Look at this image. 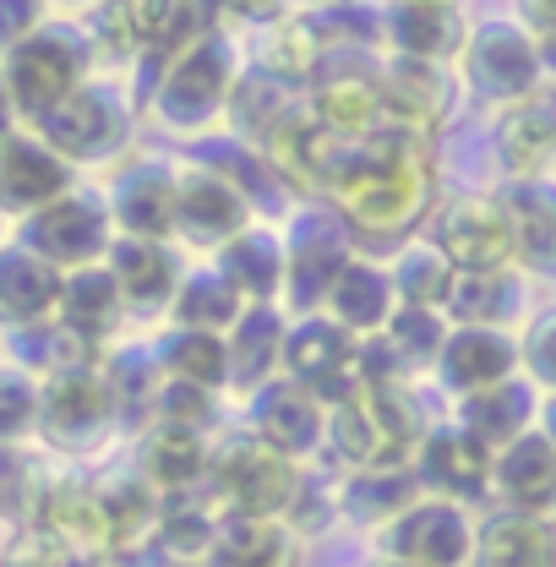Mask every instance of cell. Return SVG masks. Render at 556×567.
Masks as SVG:
<instances>
[{
  "mask_svg": "<svg viewBox=\"0 0 556 567\" xmlns=\"http://www.w3.org/2000/svg\"><path fill=\"white\" fill-rule=\"evenodd\" d=\"M11 132H22V121H17V110H11V93H6V76H0V142L11 137Z\"/></svg>",
  "mask_w": 556,
  "mask_h": 567,
  "instance_id": "53",
  "label": "cell"
},
{
  "mask_svg": "<svg viewBox=\"0 0 556 567\" xmlns=\"http://www.w3.org/2000/svg\"><path fill=\"white\" fill-rule=\"evenodd\" d=\"M208 6H213V22H218L224 33H229V28H251V33H257V28H268V22H278V17L289 11L284 0H208Z\"/></svg>",
  "mask_w": 556,
  "mask_h": 567,
  "instance_id": "51",
  "label": "cell"
},
{
  "mask_svg": "<svg viewBox=\"0 0 556 567\" xmlns=\"http://www.w3.org/2000/svg\"><path fill=\"white\" fill-rule=\"evenodd\" d=\"M257 224V208L203 164H181V186H175V240L192 251L218 257L240 229Z\"/></svg>",
  "mask_w": 556,
  "mask_h": 567,
  "instance_id": "13",
  "label": "cell"
},
{
  "mask_svg": "<svg viewBox=\"0 0 556 567\" xmlns=\"http://www.w3.org/2000/svg\"><path fill=\"white\" fill-rule=\"evenodd\" d=\"M420 502V481L410 464H382V470H354V481L344 486V513L360 524H393L404 507Z\"/></svg>",
  "mask_w": 556,
  "mask_h": 567,
  "instance_id": "43",
  "label": "cell"
},
{
  "mask_svg": "<svg viewBox=\"0 0 556 567\" xmlns=\"http://www.w3.org/2000/svg\"><path fill=\"white\" fill-rule=\"evenodd\" d=\"M459 425L486 442L491 453H502L507 442H518L524 431H535V388L524 377H507L496 388H481L470 399H459Z\"/></svg>",
  "mask_w": 556,
  "mask_h": 567,
  "instance_id": "37",
  "label": "cell"
},
{
  "mask_svg": "<svg viewBox=\"0 0 556 567\" xmlns=\"http://www.w3.org/2000/svg\"><path fill=\"white\" fill-rule=\"evenodd\" d=\"M6 224H11V218H6V213H0V246H6Z\"/></svg>",
  "mask_w": 556,
  "mask_h": 567,
  "instance_id": "58",
  "label": "cell"
},
{
  "mask_svg": "<svg viewBox=\"0 0 556 567\" xmlns=\"http://www.w3.org/2000/svg\"><path fill=\"white\" fill-rule=\"evenodd\" d=\"M518 22L540 39V33H556V0H518Z\"/></svg>",
  "mask_w": 556,
  "mask_h": 567,
  "instance_id": "52",
  "label": "cell"
},
{
  "mask_svg": "<svg viewBox=\"0 0 556 567\" xmlns=\"http://www.w3.org/2000/svg\"><path fill=\"white\" fill-rule=\"evenodd\" d=\"M453 66H459V82L491 110H513V104L546 93L540 39L518 17H491L481 28H470Z\"/></svg>",
  "mask_w": 556,
  "mask_h": 567,
  "instance_id": "4",
  "label": "cell"
},
{
  "mask_svg": "<svg viewBox=\"0 0 556 567\" xmlns=\"http://www.w3.org/2000/svg\"><path fill=\"white\" fill-rule=\"evenodd\" d=\"M529 311V295H524V274L518 268H502V274H459L442 317L453 328H496V333H513Z\"/></svg>",
  "mask_w": 556,
  "mask_h": 567,
  "instance_id": "30",
  "label": "cell"
},
{
  "mask_svg": "<svg viewBox=\"0 0 556 567\" xmlns=\"http://www.w3.org/2000/svg\"><path fill=\"white\" fill-rule=\"evenodd\" d=\"M447 333H453V322H447L442 311L399 306V311H393V322L382 328V344H388L393 360L404 365V377H415V371H425V365H436V360H442Z\"/></svg>",
  "mask_w": 556,
  "mask_h": 567,
  "instance_id": "47",
  "label": "cell"
},
{
  "mask_svg": "<svg viewBox=\"0 0 556 567\" xmlns=\"http://www.w3.org/2000/svg\"><path fill=\"white\" fill-rule=\"evenodd\" d=\"M240 311H246V300L235 295V284L224 279L218 268H192L181 289H175V300H169V328H197V333H229L235 322H240Z\"/></svg>",
  "mask_w": 556,
  "mask_h": 567,
  "instance_id": "40",
  "label": "cell"
},
{
  "mask_svg": "<svg viewBox=\"0 0 556 567\" xmlns=\"http://www.w3.org/2000/svg\"><path fill=\"white\" fill-rule=\"evenodd\" d=\"M518 371L556 393V306L524 322V333H518Z\"/></svg>",
  "mask_w": 556,
  "mask_h": 567,
  "instance_id": "49",
  "label": "cell"
},
{
  "mask_svg": "<svg viewBox=\"0 0 556 567\" xmlns=\"http://www.w3.org/2000/svg\"><path fill=\"white\" fill-rule=\"evenodd\" d=\"M213 268L235 284V295H240L246 306H278V300H284V284H289L284 229L257 218L251 229H240V235L213 257Z\"/></svg>",
  "mask_w": 556,
  "mask_h": 567,
  "instance_id": "24",
  "label": "cell"
},
{
  "mask_svg": "<svg viewBox=\"0 0 556 567\" xmlns=\"http://www.w3.org/2000/svg\"><path fill=\"white\" fill-rule=\"evenodd\" d=\"M322 311H328L339 328H349L354 339H377V333L393 322V311H399L393 274H388L382 262H371V257H354L344 274L333 279L328 300H322Z\"/></svg>",
  "mask_w": 556,
  "mask_h": 567,
  "instance_id": "29",
  "label": "cell"
},
{
  "mask_svg": "<svg viewBox=\"0 0 556 567\" xmlns=\"http://www.w3.org/2000/svg\"><path fill=\"white\" fill-rule=\"evenodd\" d=\"M110 279L121 284V300L132 317H153V311H169L175 289L186 279L181 257L169 240H137V235H115L110 257H104Z\"/></svg>",
  "mask_w": 556,
  "mask_h": 567,
  "instance_id": "23",
  "label": "cell"
},
{
  "mask_svg": "<svg viewBox=\"0 0 556 567\" xmlns=\"http://www.w3.org/2000/svg\"><path fill=\"white\" fill-rule=\"evenodd\" d=\"M354 354H360V339L339 328L328 311H311V317H295L284 333V377L300 382L306 393H317L322 404H339L344 393L360 388Z\"/></svg>",
  "mask_w": 556,
  "mask_h": 567,
  "instance_id": "12",
  "label": "cell"
},
{
  "mask_svg": "<svg viewBox=\"0 0 556 567\" xmlns=\"http://www.w3.org/2000/svg\"><path fill=\"white\" fill-rule=\"evenodd\" d=\"M328 208H339L354 235H382V240L410 235L431 208V153L420 142L393 137L344 142Z\"/></svg>",
  "mask_w": 556,
  "mask_h": 567,
  "instance_id": "1",
  "label": "cell"
},
{
  "mask_svg": "<svg viewBox=\"0 0 556 567\" xmlns=\"http://www.w3.org/2000/svg\"><path fill=\"white\" fill-rule=\"evenodd\" d=\"M39 399H44V382H33L17 365H0V442L39 436Z\"/></svg>",
  "mask_w": 556,
  "mask_h": 567,
  "instance_id": "48",
  "label": "cell"
},
{
  "mask_svg": "<svg viewBox=\"0 0 556 567\" xmlns=\"http://www.w3.org/2000/svg\"><path fill=\"white\" fill-rule=\"evenodd\" d=\"M50 22V0H0V61Z\"/></svg>",
  "mask_w": 556,
  "mask_h": 567,
  "instance_id": "50",
  "label": "cell"
},
{
  "mask_svg": "<svg viewBox=\"0 0 556 567\" xmlns=\"http://www.w3.org/2000/svg\"><path fill=\"white\" fill-rule=\"evenodd\" d=\"M513 371H518V339L513 333H496V328H453L447 344H442V360H436V377L459 399L507 382Z\"/></svg>",
  "mask_w": 556,
  "mask_h": 567,
  "instance_id": "28",
  "label": "cell"
},
{
  "mask_svg": "<svg viewBox=\"0 0 556 567\" xmlns=\"http://www.w3.org/2000/svg\"><path fill=\"white\" fill-rule=\"evenodd\" d=\"M289 11H322V6H339V0H284Z\"/></svg>",
  "mask_w": 556,
  "mask_h": 567,
  "instance_id": "55",
  "label": "cell"
},
{
  "mask_svg": "<svg viewBox=\"0 0 556 567\" xmlns=\"http://www.w3.org/2000/svg\"><path fill=\"white\" fill-rule=\"evenodd\" d=\"M39 529H50L55 540H66L76 557H104L110 551V513L99 486L82 481H50V492L39 502Z\"/></svg>",
  "mask_w": 556,
  "mask_h": 567,
  "instance_id": "33",
  "label": "cell"
},
{
  "mask_svg": "<svg viewBox=\"0 0 556 567\" xmlns=\"http://www.w3.org/2000/svg\"><path fill=\"white\" fill-rule=\"evenodd\" d=\"M115 425H121V410H115V393H110L99 365H82V371H66V377L44 382L39 436L55 453H93V447H104V436Z\"/></svg>",
  "mask_w": 556,
  "mask_h": 567,
  "instance_id": "10",
  "label": "cell"
},
{
  "mask_svg": "<svg viewBox=\"0 0 556 567\" xmlns=\"http://www.w3.org/2000/svg\"><path fill=\"white\" fill-rule=\"evenodd\" d=\"M175 186H181V169L164 164V158H132V164H121V175L104 192L110 218H115V235L175 240Z\"/></svg>",
  "mask_w": 556,
  "mask_h": 567,
  "instance_id": "17",
  "label": "cell"
},
{
  "mask_svg": "<svg viewBox=\"0 0 556 567\" xmlns=\"http://www.w3.org/2000/svg\"><path fill=\"white\" fill-rule=\"evenodd\" d=\"M50 6H76V11H87L93 0H50Z\"/></svg>",
  "mask_w": 556,
  "mask_h": 567,
  "instance_id": "57",
  "label": "cell"
},
{
  "mask_svg": "<svg viewBox=\"0 0 556 567\" xmlns=\"http://www.w3.org/2000/svg\"><path fill=\"white\" fill-rule=\"evenodd\" d=\"M208 567H300V535L284 518H218Z\"/></svg>",
  "mask_w": 556,
  "mask_h": 567,
  "instance_id": "38",
  "label": "cell"
},
{
  "mask_svg": "<svg viewBox=\"0 0 556 567\" xmlns=\"http://www.w3.org/2000/svg\"><path fill=\"white\" fill-rule=\"evenodd\" d=\"M540 66L546 76H556V33H540Z\"/></svg>",
  "mask_w": 556,
  "mask_h": 567,
  "instance_id": "54",
  "label": "cell"
},
{
  "mask_svg": "<svg viewBox=\"0 0 556 567\" xmlns=\"http://www.w3.org/2000/svg\"><path fill=\"white\" fill-rule=\"evenodd\" d=\"M213 28L208 0H137V33H142V61H137V99L147 104L158 71L175 55H186L192 44H203Z\"/></svg>",
  "mask_w": 556,
  "mask_h": 567,
  "instance_id": "21",
  "label": "cell"
},
{
  "mask_svg": "<svg viewBox=\"0 0 556 567\" xmlns=\"http://www.w3.org/2000/svg\"><path fill=\"white\" fill-rule=\"evenodd\" d=\"M208 481L235 518H284L289 502H295V486H300L295 458L274 453V447L257 442V436L224 442V447L213 453Z\"/></svg>",
  "mask_w": 556,
  "mask_h": 567,
  "instance_id": "8",
  "label": "cell"
},
{
  "mask_svg": "<svg viewBox=\"0 0 556 567\" xmlns=\"http://www.w3.org/2000/svg\"><path fill=\"white\" fill-rule=\"evenodd\" d=\"M491 492L513 513H552L556 507V442L546 431H524L491 464Z\"/></svg>",
  "mask_w": 556,
  "mask_h": 567,
  "instance_id": "25",
  "label": "cell"
},
{
  "mask_svg": "<svg viewBox=\"0 0 556 567\" xmlns=\"http://www.w3.org/2000/svg\"><path fill=\"white\" fill-rule=\"evenodd\" d=\"M459 274H502L513 268V229L507 213L496 203V192H459L431 213V235H425Z\"/></svg>",
  "mask_w": 556,
  "mask_h": 567,
  "instance_id": "9",
  "label": "cell"
},
{
  "mask_svg": "<svg viewBox=\"0 0 556 567\" xmlns=\"http://www.w3.org/2000/svg\"><path fill=\"white\" fill-rule=\"evenodd\" d=\"M496 203L513 229V268L524 279H556V181H502Z\"/></svg>",
  "mask_w": 556,
  "mask_h": 567,
  "instance_id": "20",
  "label": "cell"
},
{
  "mask_svg": "<svg viewBox=\"0 0 556 567\" xmlns=\"http://www.w3.org/2000/svg\"><path fill=\"white\" fill-rule=\"evenodd\" d=\"M481 567H556V513H496L475 529Z\"/></svg>",
  "mask_w": 556,
  "mask_h": 567,
  "instance_id": "34",
  "label": "cell"
},
{
  "mask_svg": "<svg viewBox=\"0 0 556 567\" xmlns=\"http://www.w3.org/2000/svg\"><path fill=\"white\" fill-rule=\"evenodd\" d=\"M284 311L278 306H246L240 322L224 333V350H229V382L235 388H262L274 382V371H284Z\"/></svg>",
  "mask_w": 556,
  "mask_h": 567,
  "instance_id": "36",
  "label": "cell"
},
{
  "mask_svg": "<svg viewBox=\"0 0 556 567\" xmlns=\"http://www.w3.org/2000/svg\"><path fill=\"white\" fill-rule=\"evenodd\" d=\"M11 240L28 246L33 257H44L50 268L76 274V268H99V262L110 257V246H115V218H110L104 192L71 186L66 197H55L50 208L22 218Z\"/></svg>",
  "mask_w": 556,
  "mask_h": 567,
  "instance_id": "7",
  "label": "cell"
},
{
  "mask_svg": "<svg viewBox=\"0 0 556 567\" xmlns=\"http://www.w3.org/2000/svg\"><path fill=\"white\" fill-rule=\"evenodd\" d=\"M6 354L33 382H50V377H66V371H82V365H99V350L87 339H76L61 317L33 322V328H11L6 333Z\"/></svg>",
  "mask_w": 556,
  "mask_h": 567,
  "instance_id": "39",
  "label": "cell"
},
{
  "mask_svg": "<svg viewBox=\"0 0 556 567\" xmlns=\"http://www.w3.org/2000/svg\"><path fill=\"white\" fill-rule=\"evenodd\" d=\"M213 540H218V518L208 507H197L192 496H164L158 507V529H153V557L164 567H208Z\"/></svg>",
  "mask_w": 556,
  "mask_h": 567,
  "instance_id": "41",
  "label": "cell"
},
{
  "mask_svg": "<svg viewBox=\"0 0 556 567\" xmlns=\"http://www.w3.org/2000/svg\"><path fill=\"white\" fill-rule=\"evenodd\" d=\"M55 475H44V464L28 453V442H0V524L6 529H28L39 518V502L50 492Z\"/></svg>",
  "mask_w": 556,
  "mask_h": 567,
  "instance_id": "46",
  "label": "cell"
},
{
  "mask_svg": "<svg viewBox=\"0 0 556 567\" xmlns=\"http://www.w3.org/2000/svg\"><path fill=\"white\" fill-rule=\"evenodd\" d=\"M491 464H496V453H491L486 442H475L464 425H436V431H425L415 447V481L425 496H442V502H475V496L491 492Z\"/></svg>",
  "mask_w": 556,
  "mask_h": 567,
  "instance_id": "16",
  "label": "cell"
},
{
  "mask_svg": "<svg viewBox=\"0 0 556 567\" xmlns=\"http://www.w3.org/2000/svg\"><path fill=\"white\" fill-rule=\"evenodd\" d=\"M6 540H11V529H6V524H0V551H6Z\"/></svg>",
  "mask_w": 556,
  "mask_h": 567,
  "instance_id": "59",
  "label": "cell"
},
{
  "mask_svg": "<svg viewBox=\"0 0 556 567\" xmlns=\"http://www.w3.org/2000/svg\"><path fill=\"white\" fill-rule=\"evenodd\" d=\"M464 39H470V22H464V11L453 0H388L382 6L388 55L447 66V61H459Z\"/></svg>",
  "mask_w": 556,
  "mask_h": 567,
  "instance_id": "19",
  "label": "cell"
},
{
  "mask_svg": "<svg viewBox=\"0 0 556 567\" xmlns=\"http://www.w3.org/2000/svg\"><path fill=\"white\" fill-rule=\"evenodd\" d=\"M382 551L399 567H464L475 557V524L459 502L420 496L382 529Z\"/></svg>",
  "mask_w": 556,
  "mask_h": 567,
  "instance_id": "11",
  "label": "cell"
},
{
  "mask_svg": "<svg viewBox=\"0 0 556 567\" xmlns=\"http://www.w3.org/2000/svg\"><path fill=\"white\" fill-rule=\"evenodd\" d=\"M540 431H546V436H552V442H556V399H552V404H546V425H540Z\"/></svg>",
  "mask_w": 556,
  "mask_h": 567,
  "instance_id": "56",
  "label": "cell"
},
{
  "mask_svg": "<svg viewBox=\"0 0 556 567\" xmlns=\"http://www.w3.org/2000/svg\"><path fill=\"white\" fill-rule=\"evenodd\" d=\"M158 365H164V377H175V382H192V388H229V350H224V339L218 333H197V328H164L158 333Z\"/></svg>",
  "mask_w": 556,
  "mask_h": 567,
  "instance_id": "42",
  "label": "cell"
},
{
  "mask_svg": "<svg viewBox=\"0 0 556 567\" xmlns=\"http://www.w3.org/2000/svg\"><path fill=\"white\" fill-rule=\"evenodd\" d=\"M0 567H11V563H0Z\"/></svg>",
  "mask_w": 556,
  "mask_h": 567,
  "instance_id": "60",
  "label": "cell"
},
{
  "mask_svg": "<svg viewBox=\"0 0 556 567\" xmlns=\"http://www.w3.org/2000/svg\"><path fill=\"white\" fill-rule=\"evenodd\" d=\"M354 246H360L354 229H349L344 218H339V208H328V203H300V208L284 218V257H289L284 300L295 306V317L322 311L333 279L360 257Z\"/></svg>",
  "mask_w": 556,
  "mask_h": 567,
  "instance_id": "6",
  "label": "cell"
},
{
  "mask_svg": "<svg viewBox=\"0 0 556 567\" xmlns=\"http://www.w3.org/2000/svg\"><path fill=\"white\" fill-rule=\"evenodd\" d=\"M82 39L99 66H137L142 33H137V0H93L82 11Z\"/></svg>",
  "mask_w": 556,
  "mask_h": 567,
  "instance_id": "45",
  "label": "cell"
},
{
  "mask_svg": "<svg viewBox=\"0 0 556 567\" xmlns=\"http://www.w3.org/2000/svg\"><path fill=\"white\" fill-rule=\"evenodd\" d=\"M306 110L344 142L377 137L382 126V76L365 55H328L317 82L306 87Z\"/></svg>",
  "mask_w": 556,
  "mask_h": 567,
  "instance_id": "14",
  "label": "cell"
},
{
  "mask_svg": "<svg viewBox=\"0 0 556 567\" xmlns=\"http://www.w3.org/2000/svg\"><path fill=\"white\" fill-rule=\"evenodd\" d=\"M213 453L203 442V431H186V425H153L147 442H142V481L158 496H186L208 481Z\"/></svg>",
  "mask_w": 556,
  "mask_h": 567,
  "instance_id": "35",
  "label": "cell"
},
{
  "mask_svg": "<svg viewBox=\"0 0 556 567\" xmlns=\"http://www.w3.org/2000/svg\"><path fill=\"white\" fill-rule=\"evenodd\" d=\"M491 158L502 181H535L556 164V93H535L496 115L491 126Z\"/></svg>",
  "mask_w": 556,
  "mask_h": 567,
  "instance_id": "22",
  "label": "cell"
},
{
  "mask_svg": "<svg viewBox=\"0 0 556 567\" xmlns=\"http://www.w3.org/2000/svg\"><path fill=\"white\" fill-rule=\"evenodd\" d=\"M93 50L82 39L76 22H44L28 44H17L6 61H0V76H6V93H11V110L22 126H39L50 110H61L76 87L93 82Z\"/></svg>",
  "mask_w": 556,
  "mask_h": 567,
  "instance_id": "3",
  "label": "cell"
},
{
  "mask_svg": "<svg viewBox=\"0 0 556 567\" xmlns=\"http://www.w3.org/2000/svg\"><path fill=\"white\" fill-rule=\"evenodd\" d=\"M55 317L66 322L76 339H87L93 350L104 354L110 350V339L121 333V322H126L132 311H126V300H121V284L110 279V268L99 262V268H76V274H66Z\"/></svg>",
  "mask_w": 556,
  "mask_h": 567,
  "instance_id": "32",
  "label": "cell"
},
{
  "mask_svg": "<svg viewBox=\"0 0 556 567\" xmlns=\"http://www.w3.org/2000/svg\"><path fill=\"white\" fill-rule=\"evenodd\" d=\"M393 274V289H399V306H420V311H442L453 284H459V268L431 246V240H410L399 246V257L388 262Z\"/></svg>",
  "mask_w": 556,
  "mask_h": 567,
  "instance_id": "44",
  "label": "cell"
},
{
  "mask_svg": "<svg viewBox=\"0 0 556 567\" xmlns=\"http://www.w3.org/2000/svg\"><path fill=\"white\" fill-rule=\"evenodd\" d=\"M71 186H82L76 169L39 132L22 126V132H11V137L0 142V213L11 224H22V218H33L39 208H50L55 197H66Z\"/></svg>",
  "mask_w": 556,
  "mask_h": 567,
  "instance_id": "15",
  "label": "cell"
},
{
  "mask_svg": "<svg viewBox=\"0 0 556 567\" xmlns=\"http://www.w3.org/2000/svg\"><path fill=\"white\" fill-rule=\"evenodd\" d=\"M322 61H328V50H322V39L311 33V22H306L300 11H284L278 22L257 28L251 44H246V66L268 71V76L289 82V87H300V93L317 82Z\"/></svg>",
  "mask_w": 556,
  "mask_h": 567,
  "instance_id": "31",
  "label": "cell"
},
{
  "mask_svg": "<svg viewBox=\"0 0 556 567\" xmlns=\"http://www.w3.org/2000/svg\"><path fill=\"white\" fill-rule=\"evenodd\" d=\"M246 421H251V436L268 442L284 458H306L322 436H328V404L317 393H306L300 382L289 377H274L251 393L246 404Z\"/></svg>",
  "mask_w": 556,
  "mask_h": 567,
  "instance_id": "18",
  "label": "cell"
},
{
  "mask_svg": "<svg viewBox=\"0 0 556 567\" xmlns=\"http://www.w3.org/2000/svg\"><path fill=\"white\" fill-rule=\"evenodd\" d=\"M61 284L66 274L50 268L44 257H33L28 246L6 240L0 246V328H33V322H50L55 306H61Z\"/></svg>",
  "mask_w": 556,
  "mask_h": 567,
  "instance_id": "26",
  "label": "cell"
},
{
  "mask_svg": "<svg viewBox=\"0 0 556 567\" xmlns=\"http://www.w3.org/2000/svg\"><path fill=\"white\" fill-rule=\"evenodd\" d=\"M300 110H306V93H300V87H289V82L268 76V71L246 66L240 82H235V93H229L224 121H229V137H240L246 147L268 153V142H274Z\"/></svg>",
  "mask_w": 556,
  "mask_h": 567,
  "instance_id": "27",
  "label": "cell"
},
{
  "mask_svg": "<svg viewBox=\"0 0 556 567\" xmlns=\"http://www.w3.org/2000/svg\"><path fill=\"white\" fill-rule=\"evenodd\" d=\"M50 142L71 169H93L126 153L132 142V93L121 82L93 76L87 87H76L61 110H50L39 126H28Z\"/></svg>",
  "mask_w": 556,
  "mask_h": 567,
  "instance_id": "5",
  "label": "cell"
},
{
  "mask_svg": "<svg viewBox=\"0 0 556 567\" xmlns=\"http://www.w3.org/2000/svg\"><path fill=\"white\" fill-rule=\"evenodd\" d=\"M240 71H246L240 44L224 28H213L203 44H192L186 55H175L158 71V82L147 93V110L169 137H208L213 121H224V110H229V93H235Z\"/></svg>",
  "mask_w": 556,
  "mask_h": 567,
  "instance_id": "2",
  "label": "cell"
}]
</instances>
